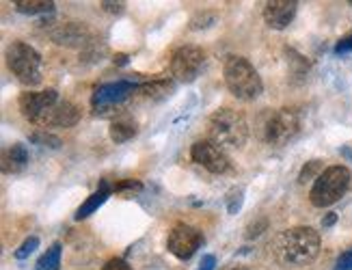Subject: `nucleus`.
<instances>
[{
    "mask_svg": "<svg viewBox=\"0 0 352 270\" xmlns=\"http://www.w3.org/2000/svg\"><path fill=\"white\" fill-rule=\"evenodd\" d=\"M335 221H338V214H329V216H324L322 218V225H324V227H331V225H335Z\"/></svg>",
    "mask_w": 352,
    "mask_h": 270,
    "instance_id": "2f4dec72",
    "label": "nucleus"
},
{
    "mask_svg": "<svg viewBox=\"0 0 352 270\" xmlns=\"http://www.w3.org/2000/svg\"><path fill=\"white\" fill-rule=\"evenodd\" d=\"M225 82L238 100H255L262 95L264 85L257 69L242 56H229L225 61Z\"/></svg>",
    "mask_w": 352,
    "mask_h": 270,
    "instance_id": "7ed1b4c3",
    "label": "nucleus"
},
{
    "mask_svg": "<svg viewBox=\"0 0 352 270\" xmlns=\"http://www.w3.org/2000/svg\"><path fill=\"white\" fill-rule=\"evenodd\" d=\"M204 50L197 46H182L171 58V74L179 82H190L204 67Z\"/></svg>",
    "mask_w": 352,
    "mask_h": 270,
    "instance_id": "1a4fd4ad",
    "label": "nucleus"
},
{
    "mask_svg": "<svg viewBox=\"0 0 352 270\" xmlns=\"http://www.w3.org/2000/svg\"><path fill=\"white\" fill-rule=\"evenodd\" d=\"M214 262H217V260H214L212 255H206L204 262H201V268H199V270H214Z\"/></svg>",
    "mask_w": 352,
    "mask_h": 270,
    "instance_id": "7c9ffc66",
    "label": "nucleus"
},
{
    "mask_svg": "<svg viewBox=\"0 0 352 270\" xmlns=\"http://www.w3.org/2000/svg\"><path fill=\"white\" fill-rule=\"evenodd\" d=\"M350 186V171L346 167H329L318 175L309 192V199L316 207H329L340 201Z\"/></svg>",
    "mask_w": 352,
    "mask_h": 270,
    "instance_id": "39448f33",
    "label": "nucleus"
},
{
    "mask_svg": "<svg viewBox=\"0 0 352 270\" xmlns=\"http://www.w3.org/2000/svg\"><path fill=\"white\" fill-rule=\"evenodd\" d=\"M104 270H132V268H130V264L124 262V260H111L109 264L104 266Z\"/></svg>",
    "mask_w": 352,
    "mask_h": 270,
    "instance_id": "bb28decb",
    "label": "nucleus"
},
{
    "mask_svg": "<svg viewBox=\"0 0 352 270\" xmlns=\"http://www.w3.org/2000/svg\"><path fill=\"white\" fill-rule=\"evenodd\" d=\"M115 63H117V65H126V63H128V56H126V54H117V56H115Z\"/></svg>",
    "mask_w": 352,
    "mask_h": 270,
    "instance_id": "473e14b6",
    "label": "nucleus"
},
{
    "mask_svg": "<svg viewBox=\"0 0 352 270\" xmlns=\"http://www.w3.org/2000/svg\"><path fill=\"white\" fill-rule=\"evenodd\" d=\"M136 134V122L130 117V115H124V117H117L115 122L111 124V139L115 143H126L130 141Z\"/></svg>",
    "mask_w": 352,
    "mask_h": 270,
    "instance_id": "f3484780",
    "label": "nucleus"
},
{
    "mask_svg": "<svg viewBox=\"0 0 352 270\" xmlns=\"http://www.w3.org/2000/svg\"><path fill=\"white\" fill-rule=\"evenodd\" d=\"M320 169H322V162H320V160H311V162H307V164H305V167H302L300 175H298V182H300V184H307L309 179H314V177L318 175V171H320ZM316 179H318V177H316Z\"/></svg>",
    "mask_w": 352,
    "mask_h": 270,
    "instance_id": "5701e85b",
    "label": "nucleus"
},
{
    "mask_svg": "<svg viewBox=\"0 0 352 270\" xmlns=\"http://www.w3.org/2000/svg\"><path fill=\"white\" fill-rule=\"evenodd\" d=\"M350 5H352V3H350Z\"/></svg>",
    "mask_w": 352,
    "mask_h": 270,
    "instance_id": "f704fd0d",
    "label": "nucleus"
},
{
    "mask_svg": "<svg viewBox=\"0 0 352 270\" xmlns=\"http://www.w3.org/2000/svg\"><path fill=\"white\" fill-rule=\"evenodd\" d=\"M28 164V149L22 143H15L3 152V173H20Z\"/></svg>",
    "mask_w": 352,
    "mask_h": 270,
    "instance_id": "2eb2a0df",
    "label": "nucleus"
},
{
    "mask_svg": "<svg viewBox=\"0 0 352 270\" xmlns=\"http://www.w3.org/2000/svg\"><path fill=\"white\" fill-rule=\"evenodd\" d=\"M134 91H139V87L132 80H117V82L102 85L100 89H96L94 98H91V106H94L96 115H111L124 106V102Z\"/></svg>",
    "mask_w": 352,
    "mask_h": 270,
    "instance_id": "423d86ee",
    "label": "nucleus"
},
{
    "mask_svg": "<svg viewBox=\"0 0 352 270\" xmlns=\"http://www.w3.org/2000/svg\"><path fill=\"white\" fill-rule=\"evenodd\" d=\"M80 119V111L76 104L67 102V100H58L54 106H50L48 111H45L37 122L35 126L41 128V130H50V128H72L78 124Z\"/></svg>",
    "mask_w": 352,
    "mask_h": 270,
    "instance_id": "9d476101",
    "label": "nucleus"
},
{
    "mask_svg": "<svg viewBox=\"0 0 352 270\" xmlns=\"http://www.w3.org/2000/svg\"><path fill=\"white\" fill-rule=\"evenodd\" d=\"M15 9L28 16H37V13H52L54 3H45V0H15Z\"/></svg>",
    "mask_w": 352,
    "mask_h": 270,
    "instance_id": "a211bd4d",
    "label": "nucleus"
},
{
    "mask_svg": "<svg viewBox=\"0 0 352 270\" xmlns=\"http://www.w3.org/2000/svg\"><path fill=\"white\" fill-rule=\"evenodd\" d=\"M298 3L294 0H270L264 5V20L274 31H283L296 16Z\"/></svg>",
    "mask_w": 352,
    "mask_h": 270,
    "instance_id": "ddd939ff",
    "label": "nucleus"
},
{
    "mask_svg": "<svg viewBox=\"0 0 352 270\" xmlns=\"http://www.w3.org/2000/svg\"><path fill=\"white\" fill-rule=\"evenodd\" d=\"M139 91L145 98H162V95H166L171 91V85L169 82H149V85L139 87Z\"/></svg>",
    "mask_w": 352,
    "mask_h": 270,
    "instance_id": "aec40b11",
    "label": "nucleus"
},
{
    "mask_svg": "<svg viewBox=\"0 0 352 270\" xmlns=\"http://www.w3.org/2000/svg\"><path fill=\"white\" fill-rule=\"evenodd\" d=\"M287 54L292 56V58H289V65H292V74H294L296 78H302L305 74H307V69H309V63L305 61V56L296 54L294 50H289Z\"/></svg>",
    "mask_w": 352,
    "mask_h": 270,
    "instance_id": "4be33fe9",
    "label": "nucleus"
},
{
    "mask_svg": "<svg viewBox=\"0 0 352 270\" xmlns=\"http://www.w3.org/2000/svg\"><path fill=\"white\" fill-rule=\"evenodd\" d=\"M192 160L197 164H201L204 169H208L210 173H225L229 169V158L227 154L223 152V149L212 143L210 139L208 141H197L192 145V152H190Z\"/></svg>",
    "mask_w": 352,
    "mask_h": 270,
    "instance_id": "9b49d317",
    "label": "nucleus"
},
{
    "mask_svg": "<svg viewBox=\"0 0 352 270\" xmlns=\"http://www.w3.org/2000/svg\"><path fill=\"white\" fill-rule=\"evenodd\" d=\"M272 253L281 266L298 268L314 262L320 253V236L311 227H292L277 236Z\"/></svg>",
    "mask_w": 352,
    "mask_h": 270,
    "instance_id": "f257e3e1",
    "label": "nucleus"
},
{
    "mask_svg": "<svg viewBox=\"0 0 352 270\" xmlns=\"http://www.w3.org/2000/svg\"><path fill=\"white\" fill-rule=\"evenodd\" d=\"M109 194H111V186H109V182H102L100 184V188L94 192V194H91V197L78 207V212H76V221H82V218H87L89 214H94L96 212V210L106 201V199H109Z\"/></svg>",
    "mask_w": 352,
    "mask_h": 270,
    "instance_id": "dca6fc26",
    "label": "nucleus"
},
{
    "mask_svg": "<svg viewBox=\"0 0 352 270\" xmlns=\"http://www.w3.org/2000/svg\"><path fill=\"white\" fill-rule=\"evenodd\" d=\"M7 65L26 87H37L43 78L39 52L24 41H13L7 48Z\"/></svg>",
    "mask_w": 352,
    "mask_h": 270,
    "instance_id": "20e7f679",
    "label": "nucleus"
},
{
    "mask_svg": "<svg viewBox=\"0 0 352 270\" xmlns=\"http://www.w3.org/2000/svg\"><path fill=\"white\" fill-rule=\"evenodd\" d=\"M58 266H60V243H54L39 258L35 270H58Z\"/></svg>",
    "mask_w": 352,
    "mask_h": 270,
    "instance_id": "6ab92c4d",
    "label": "nucleus"
},
{
    "mask_svg": "<svg viewBox=\"0 0 352 270\" xmlns=\"http://www.w3.org/2000/svg\"><path fill=\"white\" fill-rule=\"evenodd\" d=\"M335 52H338V54L352 52V35H348L346 39H342V41L338 43V48H335Z\"/></svg>",
    "mask_w": 352,
    "mask_h": 270,
    "instance_id": "cd10ccee",
    "label": "nucleus"
},
{
    "mask_svg": "<svg viewBox=\"0 0 352 270\" xmlns=\"http://www.w3.org/2000/svg\"><path fill=\"white\" fill-rule=\"evenodd\" d=\"M126 188H134V190H141V184L134 182V179H126V182H119L115 186V190H126Z\"/></svg>",
    "mask_w": 352,
    "mask_h": 270,
    "instance_id": "c85d7f7f",
    "label": "nucleus"
},
{
    "mask_svg": "<svg viewBox=\"0 0 352 270\" xmlns=\"http://www.w3.org/2000/svg\"><path fill=\"white\" fill-rule=\"evenodd\" d=\"M50 39L58 46H67V48H76V46H85V43L91 41V31L80 24V22H67L60 24L50 31Z\"/></svg>",
    "mask_w": 352,
    "mask_h": 270,
    "instance_id": "4468645a",
    "label": "nucleus"
},
{
    "mask_svg": "<svg viewBox=\"0 0 352 270\" xmlns=\"http://www.w3.org/2000/svg\"><path fill=\"white\" fill-rule=\"evenodd\" d=\"M335 270H352V249H348L346 253L340 255L338 264H335Z\"/></svg>",
    "mask_w": 352,
    "mask_h": 270,
    "instance_id": "393cba45",
    "label": "nucleus"
},
{
    "mask_svg": "<svg viewBox=\"0 0 352 270\" xmlns=\"http://www.w3.org/2000/svg\"><path fill=\"white\" fill-rule=\"evenodd\" d=\"M229 270H249V268H244V266H234V268H229Z\"/></svg>",
    "mask_w": 352,
    "mask_h": 270,
    "instance_id": "72a5a7b5",
    "label": "nucleus"
},
{
    "mask_svg": "<svg viewBox=\"0 0 352 270\" xmlns=\"http://www.w3.org/2000/svg\"><path fill=\"white\" fill-rule=\"evenodd\" d=\"M204 236L197 227L186 223H179L169 232V240H166V247L175 255L177 260H190L197 253V249L201 247Z\"/></svg>",
    "mask_w": 352,
    "mask_h": 270,
    "instance_id": "6e6552de",
    "label": "nucleus"
},
{
    "mask_svg": "<svg viewBox=\"0 0 352 270\" xmlns=\"http://www.w3.org/2000/svg\"><path fill=\"white\" fill-rule=\"evenodd\" d=\"M39 247V238L37 236H30V238H26L24 240V245L15 251V260H26L30 253H33L35 249Z\"/></svg>",
    "mask_w": 352,
    "mask_h": 270,
    "instance_id": "b1692460",
    "label": "nucleus"
},
{
    "mask_svg": "<svg viewBox=\"0 0 352 270\" xmlns=\"http://www.w3.org/2000/svg\"><path fill=\"white\" fill-rule=\"evenodd\" d=\"M300 130V117L292 109H279L270 113L264 124V139L272 145H285L292 141Z\"/></svg>",
    "mask_w": 352,
    "mask_h": 270,
    "instance_id": "0eeeda50",
    "label": "nucleus"
},
{
    "mask_svg": "<svg viewBox=\"0 0 352 270\" xmlns=\"http://www.w3.org/2000/svg\"><path fill=\"white\" fill-rule=\"evenodd\" d=\"M56 102H58V93L54 89H48V91H28V93H22L20 98V111L30 124H35Z\"/></svg>",
    "mask_w": 352,
    "mask_h": 270,
    "instance_id": "f8f14e48",
    "label": "nucleus"
},
{
    "mask_svg": "<svg viewBox=\"0 0 352 270\" xmlns=\"http://www.w3.org/2000/svg\"><path fill=\"white\" fill-rule=\"evenodd\" d=\"M266 218H262V221H259V223H253L251 225V227H249V232H247V238H257L259 234H262L264 229H266Z\"/></svg>",
    "mask_w": 352,
    "mask_h": 270,
    "instance_id": "a878e982",
    "label": "nucleus"
},
{
    "mask_svg": "<svg viewBox=\"0 0 352 270\" xmlns=\"http://www.w3.org/2000/svg\"><path fill=\"white\" fill-rule=\"evenodd\" d=\"M208 137L212 143H217L221 149H240L249 139V126L242 113L234 109L217 111L208 122Z\"/></svg>",
    "mask_w": 352,
    "mask_h": 270,
    "instance_id": "f03ea898",
    "label": "nucleus"
},
{
    "mask_svg": "<svg viewBox=\"0 0 352 270\" xmlns=\"http://www.w3.org/2000/svg\"><path fill=\"white\" fill-rule=\"evenodd\" d=\"M102 7L111 13H121L124 11V3H102Z\"/></svg>",
    "mask_w": 352,
    "mask_h": 270,
    "instance_id": "c756f323",
    "label": "nucleus"
},
{
    "mask_svg": "<svg viewBox=\"0 0 352 270\" xmlns=\"http://www.w3.org/2000/svg\"><path fill=\"white\" fill-rule=\"evenodd\" d=\"M30 141L37 143V145H43V147H52V149L60 147V139L54 137V134H50L48 130H37V132H33V134H30Z\"/></svg>",
    "mask_w": 352,
    "mask_h": 270,
    "instance_id": "412c9836",
    "label": "nucleus"
}]
</instances>
